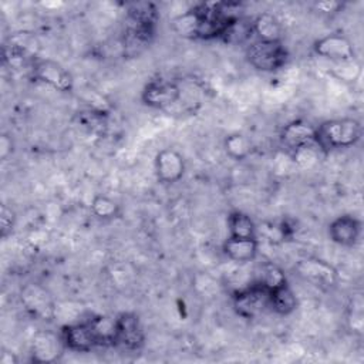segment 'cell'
Returning <instances> with one entry per match:
<instances>
[{
  "label": "cell",
  "instance_id": "6da1fadb",
  "mask_svg": "<svg viewBox=\"0 0 364 364\" xmlns=\"http://www.w3.org/2000/svg\"><path fill=\"white\" fill-rule=\"evenodd\" d=\"M363 136V127L354 118L323 121L316 127V145L323 151L350 148Z\"/></svg>",
  "mask_w": 364,
  "mask_h": 364
},
{
  "label": "cell",
  "instance_id": "7a4b0ae2",
  "mask_svg": "<svg viewBox=\"0 0 364 364\" xmlns=\"http://www.w3.org/2000/svg\"><path fill=\"white\" fill-rule=\"evenodd\" d=\"M290 54L283 41L255 40L246 48L247 63L263 73H274L289 63Z\"/></svg>",
  "mask_w": 364,
  "mask_h": 364
},
{
  "label": "cell",
  "instance_id": "3957f363",
  "mask_svg": "<svg viewBox=\"0 0 364 364\" xmlns=\"http://www.w3.org/2000/svg\"><path fill=\"white\" fill-rule=\"evenodd\" d=\"M232 304L236 314L242 318H256L270 310L269 289L256 280L252 284L236 290L232 296Z\"/></svg>",
  "mask_w": 364,
  "mask_h": 364
},
{
  "label": "cell",
  "instance_id": "277c9868",
  "mask_svg": "<svg viewBox=\"0 0 364 364\" xmlns=\"http://www.w3.org/2000/svg\"><path fill=\"white\" fill-rule=\"evenodd\" d=\"M145 344V331L138 314L132 311L119 313L114 318L112 346L125 351H139Z\"/></svg>",
  "mask_w": 364,
  "mask_h": 364
},
{
  "label": "cell",
  "instance_id": "5b68a950",
  "mask_svg": "<svg viewBox=\"0 0 364 364\" xmlns=\"http://www.w3.org/2000/svg\"><path fill=\"white\" fill-rule=\"evenodd\" d=\"M294 270L304 282L321 290H330L338 283V272L334 266L318 257L300 259L296 263Z\"/></svg>",
  "mask_w": 364,
  "mask_h": 364
},
{
  "label": "cell",
  "instance_id": "8992f818",
  "mask_svg": "<svg viewBox=\"0 0 364 364\" xmlns=\"http://www.w3.org/2000/svg\"><path fill=\"white\" fill-rule=\"evenodd\" d=\"M313 51L317 55L336 63H350L355 58L351 40L341 33H331L317 38L313 43Z\"/></svg>",
  "mask_w": 364,
  "mask_h": 364
},
{
  "label": "cell",
  "instance_id": "52a82bcc",
  "mask_svg": "<svg viewBox=\"0 0 364 364\" xmlns=\"http://www.w3.org/2000/svg\"><path fill=\"white\" fill-rule=\"evenodd\" d=\"M33 75L38 81L48 84L50 87L61 91L70 92L74 88V78L71 73L58 61L51 58H41L33 64Z\"/></svg>",
  "mask_w": 364,
  "mask_h": 364
},
{
  "label": "cell",
  "instance_id": "ba28073f",
  "mask_svg": "<svg viewBox=\"0 0 364 364\" xmlns=\"http://www.w3.org/2000/svg\"><path fill=\"white\" fill-rule=\"evenodd\" d=\"M181 98V88L173 81L152 80L149 81L142 92L141 101L144 105L155 109H165L175 105Z\"/></svg>",
  "mask_w": 364,
  "mask_h": 364
},
{
  "label": "cell",
  "instance_id": "9c48e42d",
  "mask_svg": "<svg viewBox=\"0 0 364 364\" xmlns=\"http://www.w3.org/2000/svg\"><path fill=\"white\" fill-rule=\"evenodd\" d=\"M155 175L161 183L172 185L179 182L185 175V159L173 148H164L155 155Z\"/></svg>",
  "mask_w": 364,
  "mask_h": 364
},
{
  "label": "cell",
  "instance_id": "30bf717a",
  "mask_svg": "<svg viewBox=\"0 0 364 364\" xmlns=\"http://www.w3.org/2000/svg\"><path fill=\"white\" fill-rule=\"evenodd\" d=\"M363 223L353 215H340L328 225V237L338 246L353 247L358 243Z\"/></svg>",
  "mask_w": 364,
  "mask_h": 364
},
{
  "label": "cell",
  "instance_id": "8fae6325",
  "mask_svg": "<svg viewBox=\"0 0 364 364\" xmlns=\"http://www.w3.org/2000/svg\"><path fill=\"white\" fill-rule=\"evenodd\" d=\"M316 127L304 119H294L286 124L280 132L282 145L293 154L299 149L316 145Z\"/></svg>",
  "mask_w": 364,
  "mask_h": 364
},
{
  "label": "cell",
  "instance_id": "7c38bea8",
  "mask_svg": "<svg viewBox=\"0 0 364 364\" xmlns=\"http://www.w3.org/2000/svg\"><path fill=\"white\" fill-rule=\"evenodd\" d=\"M65 350L60 334L54 336L50 333H40L34 337L31 346V360L34 363H54Z\"/></svg>",
  "mask_w": 364,
  "mask_h": 364
},
{
  "label": "cell",
  "instance_id": "4fadbf2b",
  "mask_svg": "<svg viewBox=\"0 0 364 364\" xmlns=\"http://www.w3.org/2000/svg\"><path fill=\"white\" fill-rule=\"evenodd\" d=\"M225 256L236 263H247L257 257L259 240L257 237H232L228 236L222 245Z\"/></svg>",
  "mask_w": 364,
  "mask_h": 364
},
{
  "label": "cell",
  "instance_id": "5bb4252c",
  "mask_svg": "<svg viewBox=\"0 0 364 364\" xmlns=\"http://www.w3.org/2000/svg\"><path fill=\"white\" fill-rule=\"evenodd\" d=\"M269 306L279 316H290L297 309V297L287 279L269 290Z\"/></svg>",
  "mask_w": 364,
  "mask_h": 364
},
{
  "label": "cell",
  "instance_id": "9a60e30c",
  "mask_svg": "<svg viewBox=\"0 0 364 364\" xmlns=\"http://www.w3.org/2000/svg\"><path fill=\"white\" fill-rule=\"evenodd\" d=\"M252 30L256 40L282 41L283 27L279 18L272 13H260L252 20Z\"/></svg>",
  "mask_w": 364,
  "mask_h": 364
},
{
  "label": "cell",
  "instance_id": "2e32d148",
  "mask_svg": "<svg viewBox=\"0 0 364 364\" xmlns=\"http://www.w3.org/2000/svg\"><path fill=\"white\" fill-rule=\"evenodd\" d=\"M228 230L232 237H257L255 220L242 210H232L228 216Z\"/></svg>",
  "mask_w": 364,
  "mask_h": 364
},
{
  "label": "cell",
  "instance_id": "e0dca14e",
  "mask_svg": "<svg viewBox=\"0 0 364 364\" xmlns=\"http://www.w3.org/2000/svg\"><path fill=\"white\" fill-rule=\"evenodd\" d=\"M21 299L27 310H30L34 316H48L47 313L51 311L50 297L38 286H28L24 290V294H21Z\"/></svg>",
  "mask_w": 364,
  "mask_h": 364
},
{
  "label": "cell",
  "instance_id": "ac0fdd59",
  "mask_svg": "<svg viewBox=\"0 0 364 364\" xmlns=\"http://www.w3.org/2000/svg\"><path fill=\"white\" fill-rule=\"evenodd\" d=\"M225 152L229 158L233 161H243L246 159L252 152V144L250 139L239 132L229 134L223 141Z\"/></svg>",
  "mask_w": 364,
  "mask_h": 364
},
{
  "label": "cell",
  "instance_id": "d6986e66",
  "mask_svg": "<svg viewBox=\"0 0 364 364\" xmlns=\"http://www.w3.org/2000/svg\"><path fill=\"white\" fill-rule=\"evenodd\" d=\"M90 209L92 215L101 220L115 219L117 216H119V212H121L119 205L114 199L105 195H95L91 200Z\"/></svg>",
  "mask_w": 364,
  "mask_h": 364
},
{
  "label": "cell",
  "instance_id": "ffe728a7",
  "mask_svg": "<svg viewBox=\"0 0 364 364\" xmlns=\"http://www.w3.org/2000/svg\"><path fill=\"white\" fill-rule=\"evenodd\" d=\"M283 280H286V274L283 273V270L277 264H274V263H264L262 266L260 277L257 279V282L264 284L269 290L272 287L277 286L279 283H282Z\"/></svg>",
  "mask_w": 364,
  "mask_h": 364
},
{
  "label": "cell",
  "instance_id": "44dd1931",
  "mask_svg": "<svg viewBox=\"0 0 364 364\" xmlns=\"http://www.w3.org/2000/svg\"><path fill=\"white\" fill-rule=\"evenodd\" d=\"M17 222V216L13 208L7 206L6 203L0 205V235L6 239L14 230Z\"/></svg>",
  "mask_w": 364,
  "mask_h": 364
},
{
  "label": "cell",
  "instance_id": "7402d4cb",
  "mask_svg": "<svg viewBox=\"0 0 364 364\" xmlns=\"http://www.w3.org/2000/svg\"><path fill=\"white\" fill-rule=\"evenodd\" d=\"M316 9L318 11H323V13L338 11L340 9H343V3H338V1H318V3H316Z\"/></svg>",
  "mask_w": 364,
  "mask_h": 364
},
{
  "label": "cell",
  "instance_id": "603a6c76",
  "mask_svg": "<svg viewBox=\"0 0 364 364\" xmlns=\"http://www.w3.org/2000/svg\"><path fill=\"white\" fill-rule=\"evenodd\" d=\"M11 152H13L11 138L7 136V135H1V138H0V155H1V159H6Z\"/></svg>",
  "mask_w": 364,
  "mask_h": 364
},
{
  "label": "cell",
  "instance_id": "cb8c5ba5",
  "mask_svg": "<svg viewBox=\"0 0 364 364\" xmlns=\"http://www.w3.org/2000/svg\"><path fill=\"white\" fill-rule=\"evenodd\" d=\"M0 361L1 364H13V363H17V358L11 353H1Z\"/></svg>",
  "mask_w": 364,
  "mask_h": 364
}]
</instances>
